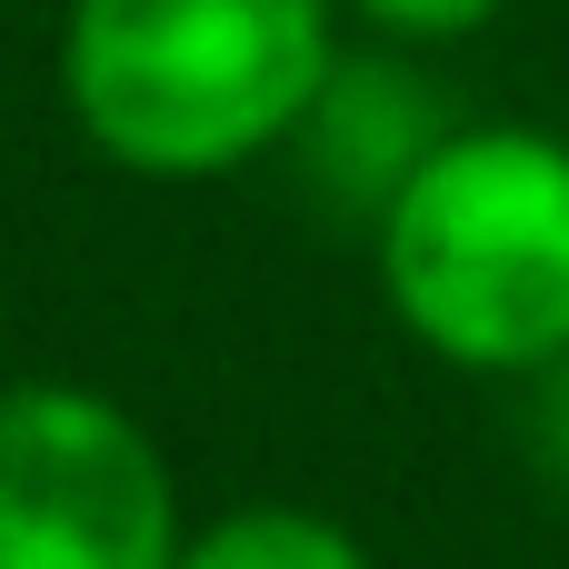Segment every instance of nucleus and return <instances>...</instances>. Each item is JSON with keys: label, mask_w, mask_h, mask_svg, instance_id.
Wrapping results in <instances>:
<instances>
[{"label": "nucleus", "mask_w": 569, "mask_h": 569, "mask_svg": "<svg viewBox=\"0 0 569 569\" xmlns=\"http://www.w3.org/2000/svg\"><path fill=\"white\" fill-rule=\"evenodd\" d=\"M410 60H420V50H390V40L350 50V40H340V60H330L320 100L300 110L290 160L310 170V190H320L330 210L380 220V200H390V190L430 160V140L450 130V110L430 100V80H420Z\"/></svg>", "instance_id": "nucleus-4"}, {"label": "nucleus", "mask_w": 569, "mask_h": 569, "mask_svg": "<svg viewBox=\"0 0 569 569\" xmlns=\"http://www.w3.org/2000/svg\"><path fill=\"white\" fill-rule=\"evenodd\" d=\"M180 569H380V560H370V540H360L340 510H310V500H240V510L190 520Z\"/></svg>", "instance_id": "nucleus-5"}, {"label": "nucleus", "mask_w": 569, "mask_h": 569, "mask_svg": "<svg viewBox=\"0 0 569 569\" xmlns=\"http://www.w3.org/2000/svg\"><path fill=\"white\" fill-rule=\"evenodd\" d=\"M340 60V0H70L60 110L160 190L240 180L290 150Z\"/></svg>", "instance_id": "nucleus-1"}, {"label": "nucleus", "mask_w": 569, "mask_h": 569, "mask_svg": "<svg viewBox=\"0 0 569 569\" xmlns=\"http://www.w3.org/2000/svg\"><path fill=\"white\" fill-rule=\"evenodd\" d=\"M510 0H340L350 30L390 40V50H450V40H480Z\"/></svg>", "instance_id": "nucleus-6"}, {"label": "nucleus", "mask_w": 569, "mask_h": 569, "mask_svg": "<svg viewBox=\"0 0 569 569\" xmlns=\"http://www.w3.org/2000/svg\"><path fill=\"white\" fill-rule=\"evenodd\" d=\"M370 270L410 350L460 380H530L569 350V140L540 120H450L380 200Z\"/></svg>", "instance_id": "nucleus-2"}, {"label": "nucleus", "mask_w": 569, "mask_h": 569, "mask_svg": "<svg viewBox=\"0 0 569 569\" xmlns=\"http://www.w3.org/2000/svg\"><path fill=\"white\" fill-rule=\"evenodd\" d=\"M510 390H520V450H530V470L569 500V350L540 360L530 380H510Z\"/></svg>", "instance_id": "nucleus-7"}, {"label": "nucleus", "mask_w": 569, "mask_h": 569, "mask_svg": "<svg viewBox=\"0 0 569 569\" xmlns=\"http://www.w3.org/2000/svg\"><path fill=\"white\" fill-rule=\"evenodd\" d=\"M170 450L90 380H0V569H180Z\"/></svg>", "instance_id": "nucleus-3"}]
</instances>
